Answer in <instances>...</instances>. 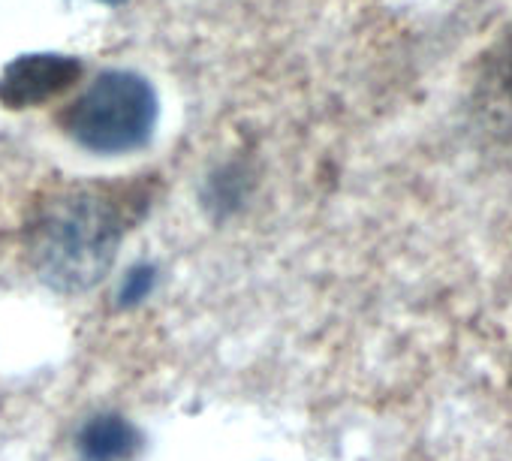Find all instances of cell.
<instances>
[{
  "label": "cell",
  "instance_id": "7",
  "mask_svg": "<svg viewBox=\"0 0 512 461\" xmlns=\"http://www.w3.org/2000/svg\"><path fill=\"white\" fill-rule=\"evenodd\" d=\"M157 287V266L151 263H136L127 269L121 287H118V305L121 308H136L142 305Z\"/></svg>",
  "mask_w": 512,
  "mask_h": 461
},
{
  "label": "cell",
  "instance_id": "8",
  "mask_svg": "<svg viewBox=\"0 0 512 461\" xmlns=\"http://www.w3.org/2000/svg\"><path fill=\"white\" fill-rule=\"evenodd\" d=\"M100 4H109V7H118V4H121V0H100Z\"/></svg>",
  "mask_w": 512,
  "mask_h": 461
},
{
  "label": "cell",
  "instance_id": "3",
  "mask_svg": "<svg viewBox=\"0 0 512 461\" xmlns=\"http://www.w3.org/2000/svg\"><path fill=\"white\" fill-rule=\"evenodd\" d=\"M470 112L482 142L512 154V25L479 64Z\"/></svg>",
  "mask_w": 512,
  "mask_h": 461
},
{
  "label": "cell",
  "instance_id": "5",
  "mask_svg": "<svg viewBox=\"0 0 512 461\" xmlns=\"http://www.w3.org/2000/svg\"><path fill=\"white\" fill-rule=\"evenodd\" d=\"M142 434L121 413H94L76 434V452L82 461H127L139 452Z\"/></svg>",
  "mask_w": 512,
  "mask_h": 461
},
{
  "label": "cell",
  "instance_id": "2",
  "mask_svg": "<svg viewBox=\"0 0 512 461\" xmlns=\"http://www.w3.org/2000/svg\"><path fill=\"white\" fill-rule=\"evenodd\" d=\"M160 118L154 85L133 70L100 73L61 115L64 133L94 154H130L151 142Z\"/></svg>",
  "mask_w": 512,
  "mask_h": 461
},
{
  "label": "cell",
  "instance_id": "1",
  "mask_svg": "<svg viewBox=\"0 0 512 461\" xmlns=\"http://www.w3.org/2000/svg\"><path fill=\"white\" fill-rule=\"evenodd\" d=\"M151 202L148 181L70 184L37 205L28 226L31 266L58 293H85L100 284L133 220Z\"/></svg>",
  "mask_w": 512,
  "mask_h": 461
},
{
  "label": "cell",
  "instance_id": "6",
  "mask_svg": "<svg viewBox=\"0 0 512 461\" xmlns=\"http://www.w3.org/2000/svg\"><path fill=\"white\" fill-rule=\"evenodd\" d=\"M244 196H247V172L241 163L220 166L205 184V205L214 211L217 220L232 214L244 202Z\"/></svg>",
  "mask_w": 512,
  "mask_h": 461
},
{
  "label": "cell",
  "instance_id": "4",
  "mask_svg": "<svg viewBox=\"0 0 512 461\" xmlns=\"http://www.w3.org/2000/svg\"><path fill=\"white\" fill-rule=\"evenodd\" d=\"M82 76V64L58 52H34L10 61L0 73V103L7 109L43 106L70 91Z\"/></svg>",
  "mask_w": 512,
  "mask_h": 461
}]
</instances>
